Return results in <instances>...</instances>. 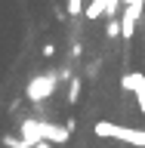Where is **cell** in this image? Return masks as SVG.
I'll return each instance as SVG.
<instances>
[{
  "label": "cell",
  "instance_id": "7",
  "mask_svg": "<svg viewBox=\"0 0 145 148\" xmlns=\"http://www.w3.org/2000/svg\"><path fill=\"white\" fill-rule=\"evenodd\" d=\"M65 9H68L71 16H83V9H87V3H80V0H68V3H65Z\"/></svg>",
  "mask_w": 145,
  "mask_h": 148
},
{
  "label": "cell",
  "instance_id": "3",
  "mask_svg": "<svg viewBox=\"0 0 145 148\" xmlns=\"http://www.w3.org/2000/svg\"><path fill=\"white\" fill-rule=\"evenodd\" d=\"M56 83H59L56 74H34V77L28 80V86H25V96L31 102H43V99H49L56 92Z\"/></svg>",
  "mask_w": 145,
  "mask_h": 148
},
{
  "label": "cell",
  "instance_id": "11",
  "mask_svg": "<svg viewBox=\"0 0 145 148\" xmlns=\"http://www.w3.org/2000/svg\"><path fill=\"white\" fill-rule=\"evenodd\" d=\"M34 148H53V145H49V142H40V145H34Z\"/></svg>",
  "mask_w": 145,
  "mask_h": 148
},
{
  "label": "cell",
  "instance_id": "8",
  "mask_svg": "<svg viewBox=\"0 0 145 148\" xmlns=\"http://www.w3.org/2000/svg\"><path fill=\"white\" fill-rule=\"evenodd\" d=\"M105 34L114 40V37H120V22L118 18H108V28H105Z\"/></svg>",
  "mask_w": 145,
  "mask_h": 148
},
{
  "label": "cell",
  "instance_id": "4",
  "mask_svg": "<svg viewBox=\"0 0 145 148\" xmlns=\"http://www.w3.org/2000/svg\"><path fill=\"white\" fill-rule=\"evenodd\" d=\"M142 9H145L142 0H133V3L124 6V18H120V37H124V40H133L136 25H139V18H142Z\"/></svg>",
  "mask_w": 145,
  "mask_h": 148
},
{
  "label": "cell",
  "instance_id": "5",
  "mask_svg": "<svg viewBox=\"0 0 145 148\" xmlns=\"http://www.w3.org/2000/svg\"><path fill=\"white\" fill-rule=\"evenodd\" d=\"M142 86H145V74L142 71H130V74L120 77V90H124V92H133V96H136Z\"/></svg>",
  "mask_w": 145,
  "mask_h": 148
},
{
  "label": "cell",
  "instance_id": "1",
  "mask_svg": "<svg viewBox=\"0 0 145 148\" xmlns=\"http://www.w3.org/2000/svg\"><path fill=\"white\" fill-rule=\"evenodd\" d=\"M68 130L62 123H46V120H22V139H19V148H34L40 142H49V145H65L68 142Z\"/></svg>",
  "mask_w": 145,
  "mask_h": 148
},
{
  "label": "cell",
  "instance_id": "10",
  "mask_svg": "<svg viewBox=\"0 0 145 148\" xmlns=\"http://www.w3.org/2000/svg\"><path fill=\"white\" fill-rule=\"evenodd\" d=\"M40 53H43L46 59H49V56H56V43H43V49H40Z\"/></svg>",
  "mask_w": 145,
  "mask_h": 148
},
{
  "label": "cell",
  "instance_id": "6",
  "mask_svg": "<svg viewBox=\"0 0 145 148\" xmlns=\"http://www.w3.org/2000/svg\"><path fill=\"white\" fill-rule=\"evenodd\" d=\"M80 90H83V83H80V77H74V80H68V102H77L80 99Z\"/></svg>",
  "mask_w": 145,
  "mask_h": 148
},
{
  "label": "cell",
  "instance_id": "2",
  "mask_svg": "<svg viewBox=\"0 0 145 148\" xmlns=\"http://www.w3.org/2000/svg\"><path fill=\"white\" fill-rule=\"evenodd\" d=\"M93 133L99 139H118V142H127V145L145 148V130H136V127H120V123H111V120H96Z\"/></svg>",
  "mask_w": 145,
  "mask_h": 148
},
{
  "label": "cell",
  "instance_id": "9",
  "mask_svg": "<svg viewBox=\"0 0 145 148\" xmlns=\"http://www.w3.org/2000/svg\"><path fill=\"white\" fill-rule=\"evenodd\" d=\"M136 105H139V114H145V86L136 92Z\"/></svg>",
  "mask_w": 145,
  "mask_h": 148
}]
</instances>
